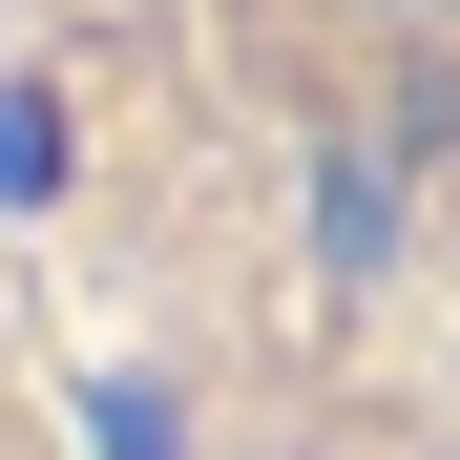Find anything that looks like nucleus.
I'll use <instances>...</instances> for the list:
<instances>
[{
    "label": "nucleus",
    "mask_w": 460,
    "mask_h": 460,
    "mask_svg": "<svg viewBox=\"0 0 460 460\" xmlns=\"http://www.w3.org/2000/svg\"><path fill=\"white\" fill-rule=\"evenodd\" d=\"M0 460H22V439H0Z\"/></svg>",
    "instance_id": "obj_1"
}]
</instances>
